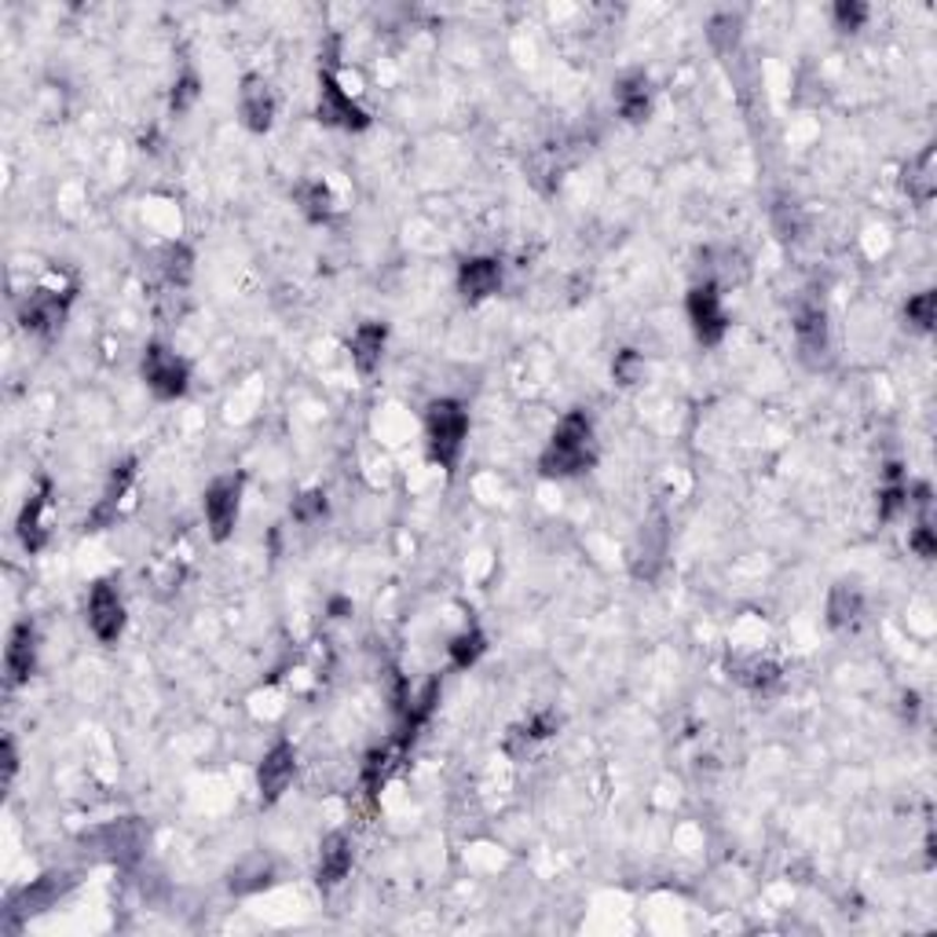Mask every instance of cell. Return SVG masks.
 Listing matches in <instances>:
<instances>
[{
	"label": "cell",
	"mask_w": 937,
	"mask_h": 937,
	"mask_svg": "<svg viewBox=\"0 0 937 937\" xmlns=\"http://www.w3.org/2000/svg\"><path fill=\"white\" fill-rule=\"evenodd\" d=\"M85 842H92L107 861L129 868V864H137L143 857V850H147V828H143V820L137 817H121V820H110V825L96 828Z\"/></svg>",
	"instance_id": "obj_5"
},
{
	"label": "cell",
	"mask_w": 937,
	"mask_h": 937,
	"mask_svg": "<svg viewBox=\"0 0 937 937\" xmlns=\"http://www.w3.org/2000/svg\"><path fill=\"white\" fill-rule=\"evenodd\" d=\"M48 498H51V481H40V484H37V491L26 498L23 513H19V520H15L19 543H23L26 554H40V549L48 546V527H45Z\"/></svg>",
	"instance_id": "obj_15"
},
{
	"label": "cell",
	"mask_w": 937,
	"mask_h": 937,
	"mask_svg": "<svg viewBox=\"0 0 937 937\" xmlns=\"http://www.w3.org/2000/svg\"><path fill=\"white\" fill-rule=\"evenodd\" d=\"M275 92L272 85H268L264 78H253L249 74L242 81V88H238V118H242V124L249 132H268L275 124Z\"/></svg>",
	"instance_id": "obj_12"
},
{
	"label": "cell",
	"mask_w": 937,
	"mask_h": 937,
	"mask_svg": "<svg viewBox=\"0 0 937 937\" xmlns=\"http://www.w3.org/2000/svg\"><path fill=\"white\" fill-rule=\"evenodd\" d=\"M425 436H429V454L432 462L454 473L458 458L465 451L468 436V414L458 400H436L425 411Z\"/></svg>",
	"instance_id": "obj_2"
},
{
	"label": "cell",
	"mask_w": 937,
	"mask_h": 937,
	"mask_svg": "<svg viewBox=\"0 0 937 937\" xmlns=\"http://www.w3.org/2000/svg\"><path fill=\"white\" fill-rule=\"evenodd\" d=\"M736 678H740L747 689H755V692H773L776 685H780V678H784V674H780V666L776 663H769V660H751L744 666L740 674H736Z\"/></svg>",
	"instance_id": "obj_28"
},
{
	"label": "cell",
	"mask_w": 937,
	"mask_h": 937,
	"mask_svg": "<svg viewBox=\"0 0 937 937\" xmlns=\"http://www.w3.org/2000/svg\"><path fill=\"white\" fill-rule=\"evenodd\" d=\"M484 652H487V638H484V630H476V627L462 630L458 638H451V644H447V655H451V663L458 666V671H468V666L481 660Z\"/></svg>",
	"instance_id": "obj_24"
},
{
	"label": "cell",
	"mask_w": 937,
	"mask_h": 937,
	"mask_svg": "<svg viewBox=\"0 0 937 937\" xmlns=\"http://www.w3.org/2000/svg\"><path fill=\"white\" fill-rule=\"evenodd\" d=\"M70 887H74V876H67V871H48V876L34 879L26 890H19L15 898L8 901L4 930H19V926H23L29 915H40L45 909H51V904H56Z\"/></svg>",
	"instance_id": "obj_4"
},
{
	"label": "cell",
	"mask_w": 937,
	"mask_h": 937,
	"mask_svg": "<svg viewBox=\"0 0 937 937\" xmlns=\"http://www.w3.org/2000/svg\"><path fill=\"white\" fill-rule=\"evenodd\" d=\"M590 462H593V422L586 411H568L557 422L554 436H549L546 451L538 458V468H543V476H549V481H565V476L590 468Z\"/></svg>",
	"instance_id": "obj_1"
},
{
	"label": "cell",
	"mask_w": 937,
	"mask_h": 937,
	"mask_svg": "<svg viewBox=\"0 0 937 937\" xmlns=\"http://www.w3.org/2000/svg\"><path fill=\"white\" fill-rule=\"evenodd\" d=\"M4 671L8 681L23 685L29 681V674L37 671V627L34 622H15L12 633H8V649H4Z\"/></svg>",
	"instance_id": "obj_14"
},
{
	"label": "cell",
	"mask_w": 937,
	"mask_h": 937,
	"mask_svg": "<svg viewBox=\"0 0 937 937\" xmlns=\"http://www.w3.org/2000/svg\"><path fill=\"white\" fill-rule=\"evenodd\" d=\"M403 751V747H400ZM400 751H392V747H381V751H370L367 766H363V784H367V791L373 795V791H381V784L389 780L395 758H400Z\"/></svg>",
	"instance_id": "obj_29"
},
{
	"label": "cell",
	"mask_w": 937,
	"mask_h": 937,
	"mask_svg": "<svg viewBox=\"0 0 937 937\" xmlns=\"http://www.w3.org/2000/svg\"><path fill=\"white\" fill-rule=\"evenodd\" d=\"M289 513H294L297 524H316V520L327 517V495H322V491L297 495L294 506H289Z\"/></svg>",
	"instance_id": "obj_31"
},
{
	"label": "cell",
	"mask_w": 937,
	"mask_h": 937,
	"mask_svg": "<svg viewBox=\"0 0 937 937\" xmlns=\"http://www.w3.org/2000/svg\"><path fill=\"white\" fill-rule=\"evenodd\" d=\"M88 630L103 644H114L124 630V605L110 582H96L88 593Z\"/></svg>",
	"instance_id": "obj_10"
},
{
	"label": "cell",
	"mask_w": 937,
	"mask_h": 937,
	"mask_svg": "<svg viewBox=\"0 0 937 937\" xmlns=\"http://www.w3.org/2000/svg\"><path fill=\"white\" fill-rule=\"evenodd\" d=\"M158 268H162L165 283L176 286V289H183L187 283H191V275H194V253L183 242H173V246L162 249V264Z\"/></svg>",
	"instance_id": "obj_23"
},
{
	"label": "cell",
	"mask_w": 937,
	"mask_h": 937,
	"mask_svg": "<svg viewBox=\"0 0 937 937\" xmlns=\"http://www.w3.org/2000/svg\"><path fill=\"white\" fill-rule=\"evenodd\" d=\"M198 96H202V81H198V74H183L176 78L173 85V96H169V107L173 114H187L198 103Z\"/></svg>",
	"instance_id": "obj_32"
},
{
	"label": "cell",
	"mask_w": 937,
	"mask_h": 937,
	"mask_svg": "<svg viewBox=\"0 0 937 937\" xmlns=\"http://www.w3.org/2000/svg\"><path fill=\"white\" fill-rule=\"evenodd\" d=\"M384 341H389L384 322H363V327L352 333V363H356V370L363 378H370V373L381 367Z\"/></svg>",
	"instance_id": "obj_19"
},
{
	"label": "cell",
	"mask_w": 937,
	"mask_h": 937,
	"mask_svg": "<svg viewBox=\"0 0 937 937\" xmlns=\"http://www.w3.org/2000/svg\"><path fill=\"white\" fill-rule=\"evenodd\" d=\"M352 871V839L345 831H333L319 846V887H337Z\"/></svg>",
	"instance_id": "obj_18"
},
{
	"label": "cell",
	"mask_w": 937,
	"mask_h": 937,
	"mask_svg": "<svg viewBox=\"0 0 937 937\" xmlns=\"http://www.w3.org/2000/svg\"><path fill=\"white\" fill-rule=\"evenodd\" d=\"M132 476H137V462H132V458H124L121 465H114L110 481H107V487H103V498H99L96 509H92L88 520H85L88 531H103V527H110L114 520H118V509L124 502V495H129Z\"/></svg>",
	"instance_id": "obj_13"
},
{
	"label": "cell",
	"mask_w": 937,
	"mask_h": 937,
	"mask_svg": "<svg viewBox=\"0 0 937 937\" xmlns=\"http://www.w3.org/2000/svg\"><path fill=\"white\" fill-rule=\"evenodd\" d=\"M612 378H616L619 384H633L641 378V356L633 348H622L616 363H612Z\"/></svg>",
	"instance_id": "obj_35"
},
{
	"label": "cell",
	"mask_w": 937,
	"mask_h": 937,
	"mask_svg": "<svg viewBox=\"0 0 937 937\" xmlns=\"http://www.w3.org/2000/svg\"><path fill=\"white\" fill-rule=\"evenodd\" d=\"M238 506H242V476H216V481L205 487L202 509H205V524H210V535L216 543L232 538L235 520H238Z\"/></svg>",
	"instance_id": "obj_7"
},
{
	"label": "cell",
	"mask_w": 937,
	"mask_h": 937,
	"mask_svg": "<svg viewBox=\"0 0 937 937\" xmlns=\"http://www.w3.org/2000/svg\"><path fill=\"white\" fill-rule=\"evenodd\" d=\"M0 758H4V787H12V780L19 773V751L12 736H4V744H0Z\"/></svg>",
	"instance_id": "obj_37"
},
{
	"label": "cell",
	"mask_w": 937,
	"mask_h": 937,
	"mask_svg": "<svg viewBox=\"0 0 937 937\" xmlns=\"http://www.w3.org/2000/svg\"><path fill=\"white\" fill-rule=\"evenodd\" d=\"M934 308H937V297L934 294H920L904 305V319L912 322L915 330H930L934 327Z\"/></svg>",
	"instance_id": "obj_34"
},
{
	"label": "cell",
	"mask_w": 937,
	"mask_h": 937,
	"mask_svg": "<svg viewBox=\"0 0 937 937\" xmlns=\"http://www.w3.org/2000/svg\"><path fill=\"white\" fill-rule=\"evenodd\" d=\"M502 286V264L495 257H468L458 268V294L465 300H484Z\"/></svg>",
	"instance_id": "obj_16"
},
{
	"label": "cell",
	"mask_w": 937,
	"mask_h": 937,
	"mask_svg": "<svg viewBox=\"0 0 937 937\" xmlns=\"http://www.w3.org/2000/svg\"><path fill=\"white\" fill-rule=\"evenodd\" d=\"M864 612V597L853 586H846V582H839V586H831L828 593V622L835 630H846L853 627V622L861 619Z\"/></svg>",
	"instance_id": "obj_22"
},
{
	"label": "cell",
	"mask_w": 937,
	"mask_h": 937,
	"mask_svg": "<svg viewBox=\"0 0 937 937\" xmlns=\"http://www.w3.org/2000/svg\"><path fill=\"white\" fill-rule=\"evenodd\" d=\"M915 711H920V696H904V714L915 717Z\"/></svg>",
	"instance_id": "obj_38"
},
{
	"label": "cell",
	"mask_w": 937,
	"mask_h": 937,
	"mask_svg": "<svg viewBox=\"0 0 937 937\" xmlns=\"http://www.w3.org/2000/svg\"><path fill=\"white\" fill-rule=\"evenodd\" d=\"M795 337H798V348L806 359H820L828 352V316L825 308L806 300L795 316Z\"/></svg>",
	"instance_id": "obj_17"
},
{
	"label": "cell",
	"mask_w": 937,
	"mask_h": 937,
	"mask_svg": "<svg viewBox=\"0 0 937 937\" xmlns=\"http://www.w3.org/2000/svg\"><path fill=\"white\" fill-rule=\"evenodd\" d=\"M316 114H319L322 124H330V129H345V132L370 129V114L363 110L345 88H341V81H337V74H333V67H322V70H319V103H316Z\"/></svg>",
	"instance_id": "obj_3"
},
{
	"label": "cell",
	"mask_w": 937,
	"mask_h": 937,
	"mask_svg": "<svg viewBox=\"0 0 937 937\" xmlns=\"http://www.w3.org/2000/svg\"><path fill=\"white\" fill-rule=\"evenodd\" d=\"M140 370H143L147 389L158 395V400H180L187 392V381H191V367L165 345H147Z\"/></svg>",
	"instance_id": "obj_6"
},
{
	"label": "cell",
	"mask_w": 937,
	"mask_h": 937,
	"mask_svg": "<svg viewBox=\"0 0 937 937\" xmlns=\"http://www.w3.org/2000/svg\"><path fill=\"white\" fill-rule=\"evenodd\" d=\"M909 546L915 549V554H920L923 560H930L934 554H937V538H934V531H930V524H920L912 531V538H909Z\"/></svg>",
	"instance_id": "obj_36"
},
{
	"label": "cell",
	"mask_w": 937,
	"mask_h": 937,
	"mask_svg": "<svg viewBox=\"0 0 937 937\" xmlns=\"http://www.w3.org/2000/svg\"><path fill=\"white\" fill-rule=\"evenodd\" d=\"M685 311H689V322L696 330V337H700V345L714 348L717 341L725 337L728 330V316L722 308V294H717L714 283H700L689 289V297H685Z\"/></svg>",
	"instance_id": "obj_9"
},
{
	"label": "cell",
	"mask_w": 937,
	"mask_h": 937,
	"mask_svg": "<svg viewBox=\"0 0 937 937\" xmlns=\"http://www.w3.org/2000/svg\"><path fill=\"white\" fill-rule=\"evenodd\" d=\"M294 773H297V751L294 744H275L272 751L264 755V762L257 769V787H260V798L272 806L286 795V787L294 784Z\"/></svg>",
	"instance_id": "obj_11"
},
{
	"label": "cell",
	"mask_w": 937,
	"mask_h": 937,
	"mask_svg": "<svg viewBox=\"0 0 937 937\" xmlns=\"http://www.w3.org/2000/svg\"><path fill=\"white\" fill-rule=\"evenodd\" d=\"M901 187H904V194H909L915 205H926V202H930L934 191H937V176H934V147L920 151L909 165H904V173H901Z\"/></svg>",
	"instance_id": "obj_20"
},
{
	"label": "cell",
	"mask_w": 937,
	"mask_h": 937,
	"mask_svg": "<svg viewBox=\"0 0 937 937\" xmlns=\"http://www.w3.org/2000/svg\"><path fill=\"white\" fill-rule=\"evenodd\" d=\"M616 107L627 121H644L652 110V88H649V78L644 74H627L616 85Z\"/></svg>",
	"instance_id": "obj_21"
},
{
	"label": "cell",
	"mask_w": 937,
	"mask_h": 937,
	"mask_svg": "<svg viewBox=\"0 0 937 937\" xmlns=\"http://www.w3.org/2000/svg\"><path fill=\"white\" fill-rule=\"evenodd\" d=\"M740 15H733V12H722V15H714L711 23H707V37H711V45L722 51V56H728V51L736 48V40H740Z\"/></svg>",
	"instance_id": "obj_27"
},
{
	"label": "cell",
	"mask_w": 937,
	"mask_h": 937,
	"mask_svg": "<svg viewBox=\"0 0 937 937\" xmlns=\"http://www.w3.org/2000/svg\"><path fill=\"white\" fill-rule=\"evenodd\" d=\"M70 300H74V286H67V289L40 286L23 300V308H19V322H23V330H29V333L51 337V333L62 327V319H67Z\"/></svg>",
	"instance_id": "obj_8"
},
{
	"label": "cell",
	"mask_w": 937,
	"mask_h": 937,
	"mask_svg": "<svg viewBox=\"0 0 937 937\" xmlns=\"http://www.w3.org/2000/svg\"><path fill=\"white\" fill-rule=\"evenodd\" d=\"M297 202H300V210H305L308 221H316V224L330 221V216H333V194H330V187L322 180H311V183L300 187Z\"/></svg>",
	"instance_id": "obj_25"
},
{
	"label": "cell",
	"mask_w": 937,
	"mask_h": 937,
	"mask_svg": "<svg viewBox=\"0 0 937 937\" xmlns=\"http://www.w3.org/2000/svg\"><path fill=\"white\" fill-rule=\"evenodd\" d=\"M887 487L879 491V517L882 520H893L901 509H909V487L901 484V465H890L887 468Z\"/></svg>",
	"instance_id": "obj_26"
},
{
	"label": "cell",
	"mask_w": 937,
	"mask_h": 937,
	"mask_svg": "<svg viewBox=\"0 0 937 937\" xmlns=\"http://www.w3.org/2000/svg\"><path fill=\"white\" fill-rule=\"evenodd\" d=\"M835 26L846 29V34H853V29H861L864 23H868V4H861V0H839L835 4Z\"/></svg>",
	"instance_id": "obj_33"
},
{
	"label": "cell",
	"mask_w": 937,
	"mask_h": 937,
	"mask_svg": "<svg viewBox=\"0 0 937 937\" xmlns=\"http://www.w3.org/2000/svg\"><path fill=\"white\" fill-rule=\"evenodd\" d=\"M549 733H557V717L549 714V711H546V714H535L531 722H524V725L513 728V736H509V747H513V751H517L520 744L531 747L535 740H546Z\"/></svg>",
	"instance_id": "obj_30"
}]
</instances>
